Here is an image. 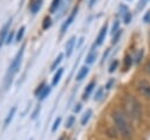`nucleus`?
Listing matches in <instances>:
<instances>
[{"mask_svg": "<svg viewBox=\"0 0 150 140\" xmlns=\"http://www.w3.org/2000/svg\"><path fill=\"white\" fill-rule=\"evenodd\" d=\"M112 118H114L115 125H116L120 134L122 135V138L125 140H130L132 138V128H131L130 121L128 119V115L122 111H116L112 114Z\"/></svg>", "mask_w": 150, "mask_h": 140, "instance_id": "1", "label": "nucleus"}, {"mask_svg": "<svg viewBox=\"0 0 150 140\" xmlns=\"http://www.w3.org/2000/svg\"><path fill=\"white\" fill-rule=\"evenodd\" d=\"M123 108L124 113L132 119H139L141 116V106L139 102L131 95H127L123 100Z\"/></svg>", "mask_w": 150, "mask_h": 140, "instance_id": "2", "label": "nucleus"}, {"mask_svg": "<svg viewBox=\"0 0 150 140\" xmlns=\"http://www.w3.org/2000/svg\"><path fill=\"white\" fill-rule=\"evenodd\" d=\"M23 49H25V46L21 47V49L18 52V54L15 55V58L13 59L12 64H11L9 67H8V71H7V73H6V78H5V85H4V86H5V89H7V88L11 86L14 74H15V73L19 71V68H20V64H21L22 55H23Z\"/></svg>", "mask_w": 150, "mask_h": 140, "instance_id": "3", "label": "nucleus"}, {"mask_svg": "<svg viewBox=\"0 0 150 140\" xmlns=\"http://www.w3.org/2000/svg\"><path fill=\"white\" fill-rule=\"evenodd\" d=\"M137 89H138V92H139L143 96L150 99V82H149V81H146V80L139 81V82L137 84Z\"/></svg>", "mask_w": 150, "mask_h": 140, "instance_id": "4", "label": "nucleus"}, {"mask_svg": "<svg viewBox=\"0 0 150 140\" xmlns=\"http://www.w3.org/2000/svg\"><path fill=\"white\" fill-rule=\"evenodd\" d=\"M76 13H77V6L73 9V12H71V14L68 16V19L62 24V26H61V33L63 34L67 29H68V27L71 25V22H73V20H74V18H75V15H76Z\"/></svg>", "mask_w": 150, "mask_h": 140, "instance_id": "5", "label": "nucleus"}, {"mask_svg": "<svg viewBox=\"0 0 150 140\" xmlns=\"http://www.w3.org/2000/svg\"><path fill=\"white\" fill-rule=\"evenodd\" d=\"M11 22H12V20L9 19L8 21H7V24L1 28V31H0V48H1V46H2V44L4 42H6V39H7V34H8V29H9V26H11Z\"/></svg>", "mask_w": 150, "mask_h": 140, "instance_id": "6", "label": "nucleus"}, {"mask_svg": "<svg viewBox=\"0 0 150 140\" xmlns=\"http://www.w3.org/2000/svg\"><path fill=\"white\" fill-rule=\"evenodd\" d=\"M107 31H108V25L105 24V25L101 28V31H100V33H98V35H97V38H96V41H95V45H96V46H100V45L104 41L105 35H107Z\"/></svg>", "mask_w": 150, "mask_h": 140, "instance_id": "7", "label": "nucleus"}, {"mask_svg": "<svg viewBox=\"0 0 150 140\" xmlns=\"http://www.w3.org/2000/svg\"><path fill=\"white\" fill-rule=\"evenodd\" d=\"M75 40H76V38L75 36H71L67 41V44H66V55L67 56H70L71 55L73 49H74V46H75Z\"/></svg>", "mask_w": 150, "mask_h": 140, "instance_id": "8", "label": "nucleus"}, {"mask_svg": "<svg viewBox=\"0 0 150 140\" xmlns=\"http://www.w3.org/2000/svg\"><path fill=\"white\" fill-rule=\"evenodd\" d=\"M41 6H42V0H34V1L30 4L29 9H30V12H32L33 14H35V13H38V12L40 11Z\"/></svg>", "mask_w": 150, "mask_h": 140, "instance_id": "9", "label": "nucleus"}, {"mask_svg": "<svg viewBox=\"0 0 150 140\" xmlns=\"http://www.w3.org/2000/svg\"><path fill=\"white\" fill-rule=\"evenodd\" d=\"M94 87H95V81H91V82L88 84V86L86 87V91H84V93H83V95H82V99H83V100H86V99L89 96V94L91 93V91L94 89Z\"/></svg>", "mask_w": 150, "mask_h": 140, "instance_id": "10", "label": "nucleus"}, {"mask_svg": "<svg viewBox=\"0 0 150 140\" xmlns=\"http://www.w3.org/2000/svg\"><path fill=\"white\" fill-rule=\"evenodd\" d=\"M88 72H89V68L88 67H86V66H83L80 71H79V73H77V75H76V80H82L83 78H86V75L88 74Z\"/></svg>", "mask_w": 150, "mask_h": 140, "instance_id": "11", "label": "nucleus"}, {"mask_svg": "<svg viewBox=\"0 0 150 140\" xmlns=\"http://www.w3.org/2000/svg\"><path fill=\"white\" fill-rule=\"evenodd\" d=\"M62 73H63V68H59L57 72L55 73L54 78H53V81H52V84H53L54 86L57 85V82L60 81V79H61V76H62Z\"/></svg>", "mask_w": 150, "mask_h": 140, "instance_id": "12", "label": "nucleus"}, {"mask_svg": "<svg viewBox=\"0 0 150 140\" xmlns=\"http://www.w3.org/2000/svg\"><path fill=\"white\" fill-rule=\"evenodd\" d=\"M60 5H61V0H53V2L50 5V8H49V12L50 13H55L59 9Z\"/></svg>", "mask_w": 150, "mask_h": 140, "instance_id": "13", "label": "nucleus"}, {"mask_svg": "<svg viewBox=\"0 0 150 140\" xmlns=\"http://www.w3.org/2000/svg\"><path fill=\"white\" fill-rule=\"evenodd\" d=\"M96 52H91V53H89L88 55H87V58H86V62L88 64V65H90V64H93L94 61H95V59H96Z\"/></svg>", "mask_w": 150, "mask_h": 140, "instance_id": "14", "label": "nucleus"}, {"mask_svg": "<svg viewBox=\"0 0 150 140\" xmlns=\"http://www.w3.org/2000/svg\"><path fill=\"white\" fill-rule=\"evenodd\" d=\"M62 58H63V54H59V56L54 60V62L52 64V67H50V69L52 71H54V69H56V67L59 66V64L62 61Z\"/></svg>", "mask_w": 150, "mask_h": 140, "instance_id": "15", "label": "nucleus"}, {"mask_svg": "<svg viewBox=\"0 0 150 140\" xmlns=\"http://www.w3.org/2000/svg\"><path fill=\"white\" fill-rule=\"evenodd\" d=\"M91 109H87V112L84 113V115L82 116V119H81V124L82 125H86L87 122H88V120H89V118H90V115H91Z\"/></svg>", "mask_w": 150, "mask_h": 140, "instance_id": "16", "label": "nucleus"}, {"mask_svg": "<svg viewBox=\"0 0 150 140\" xmlns=\"http://www.w3.org/2000/svg\"><path fill=\"white\" fill-rule=\"evenodd\" d=\"M50 26H52V19L49 16H46L43 19V21H42V28L43 29H48Z\"/></svg>", "mask_w": 150, "mask_h": 140, "instance_id": "17", "label": "nucleus"}, {"mask_svg": "<svg viewBox=\"0 0 150 140\" xmlns=\"http://www.w3.org/2000/svg\"><path fill=\"white\" fill-rule=\"evenodd\" d=\"M15 111H16V108L15 107H13L11 111H9V113H8V115H7V118H6V120H5V126H7L9 122H11V120L13 119V115H14V113H15Z\"/></svg>", "mask_w": 150, "mask_h": 140, "instance_id": "18", "label": "nucleus"}, {"mask_svg": "<svg viewBox=\"0 0 150 140\" xmlns=\"http://www.w3.org/2000/svg\"><path fill=\"white\" fill-rule=\"evenodd\" d=\"M49 93H50V87H49V86H46V87H45V89L41 92V94H40L38 98H39L40 100H43V99H45Z\"/></svg>", "mask_w": 150, "mask_h": 140, "instance_id": "19", "label": "nucleus"}, {"mask_svg": "<svg viewBox=\"0 0 150 140\" xmlns=\"http://www.w3.org/2000/svg\"><path fill=\"white\" fill-rule=\"evenodd\" d=\"M120 31V21L118 20H115L114 24H112V27H111V34H116L117 32Z\"/></svg>", "mask_w": 150, "mask_h": 140, "instance_id": "20", "label": "nucleus"}, {"mask_svg": "<svg viewBox=\"0 0 150 140\" xmlns=\"http://www.w3.org/2000/svg\"><path fill=\"white\" fill-rule=\"evenodd\" d=\"M23 34H25V26H22V27L19 29V32H18V34H16V38H15V40H16V41H20V40L22 39Z\"/></svg>", "mask_w": 150, "mask_h": 140, "instance_id": "21", "label": "nucleus"}, {"mask_svg": "<svg viewBox=\"0 0 150 140\" xmlns=\"http://www.w3.org/2000/svg\"><path fill=\"white\" fill-rule=\"evenodd\" d=\"M124 64H125V69H128L132 64V58L130 55H127L125 59H124Z\"/></svg>", "mask_w": 150, "mask_h": 140, "instance_id": "22", "label": "nucleus"}, {"mask_svg": "<svg viewBox=\"0 0 150 140\" xmlns=\"http://www.w3.org/2000/svg\"><path fill=\"white\" fill-rule=\"evenodd\" d=\"M45 87H46V85H45V82H42V84H41V85H40V86H39V87H38V88L35 89L34 94H35L36 96H39V95L41 94V92H42V91L45 89Z\"/></svg>", "mask_w": 150, "mask_h": 140, "instance_id": "23", "label": "nucleus"}, {"mask_svg": "<svg viewBox=\"0 0 150 140\" xmlns=\"http://www.w3.org/2000/svg\"><path fill=\"white\" fill-rule=\"evenodd\" d=\"M128 12H129V11H128V7H127L125 5H121V6H120V14H121L122 16H124Z\"/></svg>", "mask_w": 150, "mask_h": 140, "instance_id": "24", "label": "nucleus"}, {"mask_svg": "<svg viewBox=\"0 0 150 140\" xmlns=\"http://www.w3.org/2000/svg\"><path fill=\"white\" fill-rule=\"evenodd\" d=\"M117 66H118V60H114V61L111 62L110 67H109V72H110V73H112V72L117 68Z\"/></svg>", "mask_w": 150, "mask_h": 140, "instance_id": "25", "label": "nucleus"}, {"mask_svg": "<svg viewBox=\"0 0 150 140\" xmlns=\"http://www.w3.org/2000/svg\"><path fill=\"white\" fill-rule=\"evenodd\" d=\"M121 34H122V31L120 29L116 34H114V36H112V40H111V44H116L117 41H118V39H120V36H121Z\"/></svg>", "mask_w": 150, "mask_h": 140, "instance_id": "26", "label": "nucleus"}, {"mask_svg": "<svg viewBox=\"0 0 150 140\" xmlns=\"http://www.w3.org/2000/svg\"><path fill=\"white\" fill-rule=\"evenodd\" d=\"M131 18H132V14H131L130 12H128V13L123 16V21H124L125 24H129V22H130V20H131Z\"/></svg>", "mask_w": 150, "mask_h": 140, "instance_id": "27", "label": "nucleus"}, {"mask_svg": "<svg viewBox=\"0 0 150 140\" xmlns=\"http://www.w3.org/2000/svg\"><path fill=\"white\" fill-rule=\"evenodd\" d=\"M143 49H139L138 51V53H137V55H136V58H135V62L136 64H138L139 61H141V59H142V56H143Z\"/></svg>", "mask_w": 150, "mask_h": 140, "instance_id": "28", "label": "nucleus"}, {"mask_svg": "<svg viewBox=\"0 0 150 140\" xmlns=\"http://www.w3.org/2000/svg\"><path fill=\"white\" fill-rule=\"evenodd\" d=\"M60 122H61V118H57V119L54 121V125H53V127H52V132H55V131H56V128L59 127Z\"/></svg>", "mask_w": 150, "mask_h": 140, "instance_id": "29", "label": "nucleus"}, {"mask_svg": "<svg viewBox=\"0 0 150 140\" xmlns=\"http://www.w3.org/2000/svg\"><path fill=\"white\" fill-rule=\"evenodd\" d=\"M148 1H149V0H139V2H138V5H137V9H142V8L146 5Z\"/></svg>", "mask_w": 150, "mask_h": 140, "instance_id": "30", "label": "nucleus"}, {"mask_svg": "<svg viewBox=\"0 0 150 140\" xmlns=\"http://www.w3.org/2000/svg\"><path fill=\"white\" fill-rule=\"evenodd\" d=\"M13 36H14V32L11 31V33L8 34V36H7V39H6V44H11V41L13 40Z\"/></svg>", "mask_w": 150, "mask_h": 140, "instance_id": "31", "label": "nucleus"}, {"mask_svg": "<svg viewBox=\"0 0 150 140\" xmlns=\"http://www.w3.org/2000/svg\"><path fill=\"white\" fill-rule=\"evenodd\" d=\"M102 92H103V89H102V88H100V89L97 91V93L95 94V96H94V99H95V100H98V99L101 98V95H102Z\"/></svg>", "mask_w": 150, "mask_h": 140, "instance_id": "32", "label": "nucleus"}, {"mask_svg": "<svg viewBox=\"0 0 150 140\" xmlns=\"http://www.w3.org/2000/svg\"><path fill=\"white\" fill-rule=\"evenodd\" d=\"M74 120H75V118H74V116H70V118L68 119V121H67V124H66V127H70V126L73 125V122H74Z\"/></svg>", "mask_w": 150, "mask_h": 140, "instance_id": "33", "label": "nucleus"}, {"mask_svg": "<svg viewBox=\"0 0 150 140\" xmlns=\"http://www.w3.org/2000/svg\"><path fill=\"white\" fill-rule=\"evenodd\" d=\"M143 20H144L145 22H149V21H150V11H149L144 16H143Z\"/></svg>", "mask_w": 150, "mask_h": 140, "instance_id": "34", "label": "nucleus"}, {"mask_svg": "<svg viewBox=\"0 0 150 140\" xmlns=\"http://www.w3.org/2000/svg\"><path fill=\"white\" fill-rule=\"evenodd\" d=\"M39 111H40V106H39V107H36V109L33 112V114H32V118H33V119H35V118H36V115H38Z\"/></svg>", "mask_w": 150, "mask_h": 140, "instance_id": "35", "label": "nucleus"}, {"mask_svg": "<svg viewBox=\"0 0 150 140\" xmlns=\"http://www.w3.org/2000/svg\"><path fill=\"white\" fill-rule=\"evenodd\" d=\"M112 84H114V79H111V80H110V81H109V82L107 84V86H105V88H107V89H109V88L111 87V85H112Z\"/></svg>", "mask_w": 150, "mask_h": 140, "instance_id": "36", "label": "nucleus"}, {"mask_svg": "<svg viewBox=\"0 0 150 140\" xmlns=\"http://www.w3.org/2000/svg\"><path fill=\"white\" fill-rule=\"evenodd\" d=\"M81 109V105H76V107L74 108V112H79Z\"/></svg>", "mask_w": 150, "mask_h": 140, "instance_id": "37", "label": "nucleus"}, {"mask_svg": "<svg viewBox=\"0 0 150 140\" xmlns=\"http://www.w3.org/2000/svg\"><path fill=\"white\" fill-rule=\"evenodd\" d=\"M95 2H96V0H89V7H93Z\"/></svg>", "mask_w": 150, "mask_h": 140, "instance_id": "38", "label": "nucleus"}, {"mask_svg": "<svg viewBox=\"0 0 150 140\" xmlns=\"http://www.w3.org/2000/svg\"><path fill=\"white\" fill-rule=\"evenodd\" d=\"M145 68H146V72L150 74V62H148V65H146V67H145Z\"/></svg>", "mask_w": 150, "mask_h": 140, "instance_id": "39", "label": "nucleus"}]
</instances>
